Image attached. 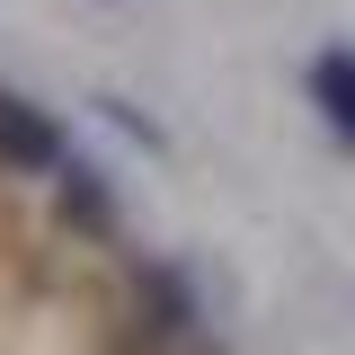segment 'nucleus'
<instances>
[{"mask_svg": "<svg viewBox=\"0 0 355 355\" xmlns=\"http://www.w3.org/2000/svg\"><path fill=\"white\" fill-rule=\"evenodd\" d=\"M53 222L71 231V240H89V249H107L116 231H125V205H116V187H107V169L98 160H62L53 169Z\"/></svg>", "mask_w": 355, "mask_h": 355, "instance_id": "obj_3", "label": "nucleus"}, {"mask_svg": "<svg viewBox=\"0 0 355 355\" xmlns=\"http://www.w3.org/2000/svg\"><path fill=\"white\" fill-rule=\"evenodd\" d=\"M116 320H125L142 347H160V355H205V293H196V275L178 258H133Z\"/></svg>", "mask_w": 355, "mask_h": 355, "instance_id": "obj_1", "label": "nucleus"}, {"mask_svg": "<svg viewBox=\"0 0 355 355\" xmlns=\"http://www.w3.org/2000/svg\"><path fill=\"white\" fill-rule=\"evenodd\" d=\"M98 355H160V347H142V338H133L125 320H116V329H107V338H98Z\"/></svg>", "mask_w": 355, "mask_h": 355, "instance_id": "obj_6", "label": "nucleus"}, {"mask_svg": "<svg viewBox=\"0 0 355 355\" xmlns=\"http://www.w3.org/2000/svg\"><path fill=\"white\" fill-rule=\"evenodd\" d=\"M302 98L311 116H320V133L338 142V151H355V44H320L302 62Z\"/></svg>", "mask_w": 355, "mask_h": 355, "instance_id": "obj_4", "label": "nucleus"}, {"mask_svg": "<svg viewBox=\"0 0 355 355\" xmlns=\"http://www.w3.org/2000/svg\"><path fill=\"white\" fill-rule=\"evenodd\" d=\"M62 160H71L62 116H53V107H36L27 89L0 80V178H53Z\"/></svg>", "mask_w": 355, "mask_h": 355, "instance_id": "obj_2", "label": "nucleus"}, {"mask_svg": "<svg viewBox=\"0 0 355 355\" xmlns=\"http://www.w3.org/2000/svg\"><path fill=\"white\" fill-rule=\"evenodd\" d=\"M98 107H107V125H116V133H133V142H151V151H160V125H151L142 107H125V98H98Z\"/></svg>", "mask_w": 355, "mask_h": 355, "instance_id": "obj_5", "label": "nucleus"}]
</instances>
